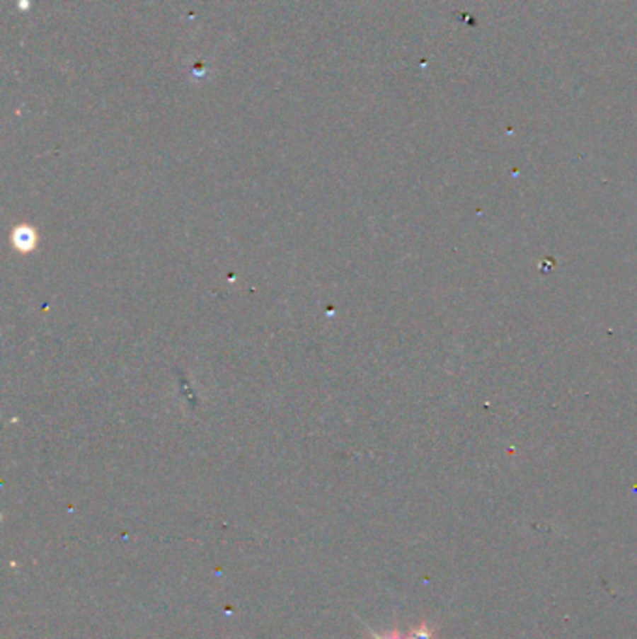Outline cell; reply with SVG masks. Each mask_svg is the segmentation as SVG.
<instances>
[{
    "mask_svg": "<svg viewBox=\"0 0 637 639\" xmlns=\"http://www.w3.org/2000/svg\"><path fill=\"white\" fill-rule=\"evenodd\" d=\"M13 243H16L19 249H32L34 243H36V238H34L32 229H17L16 234H13Z\"/></svg>",
    "mask_w": 637,
    "mask_h": 639,
    "instance_id": "cell-1",
    "label": "cell"
}]
</instances>
